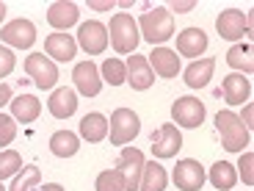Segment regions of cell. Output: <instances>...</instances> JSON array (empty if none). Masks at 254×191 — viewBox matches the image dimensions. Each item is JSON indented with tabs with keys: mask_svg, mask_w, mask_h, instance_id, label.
Instances as JSON below:
<instances>
[{
	"mask_svg": "<svg viewBox=\"0 0 254 191\" xmlns=\"http://www.w3.org/2000/svg\"><path fill=\"white\" fill-rule=\"evenodd\" d=\"M141 33H144L146 42L152 45H163L166 39L174 36V17L169 8L155 6L146 14H141Z\"/></svg>",
	"mask_w": 254,
	"mask_h": 191,
	"instance_id": "cell-1",
	"label": "cell"
},
{
	"mask_svg": "<svg viewBox=\"0 0 254 191\" xmlns=\"http://www.w3.org/2000/svg\"><path fill=\"white\" fill-rule=\"evenodd\" d=\"M108 39H111V45H114V50L122 53V56L135 53V47H138V42H141L135 19L130 17V14H114L111 28H108Z\"/></svg>",
	"mask_w": 254,
	"mask_h": 191,
	"instance_id": "cell-2",
	"label": "cell"
},
{
	"mask_svg": "<svg viewBox=\"0 0 254 191\" xmlns=\"http://www.w3.org/2000/svg\"><path fill=\"white\" fill-rule=\"evenodd\" d=\"M216 127H218L224 150H229V153H243V147H249V130L243 127L238 114H232V111H218Z\"/></svg>",
	"mask_w": 254,
	"mask_h": 191,
	"instance_id": "cell-3",
	"label": "cell"
},
{
	"mask_svg": "<svg viewBox=\"0 0 254 191\" xmlns=\"http://www.w3.org/2000/svg\"><path fill=\"white\" fill-rule=\"evenodd\" d=\"M108 130H111V144L122 147V144H127V141H133L135 136H138L141 122L130 108H116L114 114H111Z\"/></svg>",
	"mask_w": 254,
	"mask_h": 191,
	"instance_id": "cell-4",
	"label": "cell"
},
{
	"mask_svg": "<svg viewBox=\"0 0 254 191\" xmlns=\"http://www.w3.org/2000/svg\"><path fill=\"white\" fill-rule=\"evenodd\" d=\"M216 31L221 33V39H229V42H235L241 36H249L252 33V17L238 8H227V11L218 14L216 19Z\"/></svg>",
	"mask_w": 254,
	"mask_h": 191,
	"instance_id": "cell-5",
	"label": "cell"
},
{
	"mask_svg": "<svg viewBox=\"0 0 254 191\" xmlns=\"http://www.w3.org/2000/svg\"><path fill=\"white\" fill-rule=\"evenodd\" d=\"M144 155L135 150V147H125L122 150V158H119V169L122 180H125V191H138L141 186V175H144Z\"/></svg>",
	"mask_w": 254,
	"mask_h": 191,
	"instance_id": "cell-6",
	"label": "cell"
},
{
	"mask_svg": "<svg viewBox=\"0 0 254 191\" xmlns=\"http://www.w3.org/2000/svg\"><path fill=\"white\" fill-rule=\"evenodd\" d=\"M25 72L33 78L39 89H53L58 81V67L50 58H45V53H31L25 58Z\"/></svg>",
	"mask_w": 254,
	"mask_h": 191,
	"instance_id": "cell-7",
	"label": "cell"
},
{
	"mask_svg": "<svg viewBox=\"0 0 254 191\" xmlns=\"http://www.w3.org/2000/svg\"><path fill=\"white\" fill-rule=\"evenodd\" d=\"M174 186H177L180 191H202L204 166L193 158L177 161V166H174Z\"/></svg>",
	"mask_w": 254,
	"mask_h": 191,
	"instance_id": "cell-8",
	"label": "cell"
},
{
	"mask_svg": "<svg viewBox=\"0 0 254 191\" xmlns=\"http://www.w3.org/2000/svg\"><path fill=\"white\" fill-rule=\"evenodd\" d=\"M77 45L89 53V56H100L108 47V28L102 25V22H97V19L83 22L80 31H77Z\"/></svg>",
	"mask_w": 254,
	"mask_h": 191,
	"instance_id": "cell-9",
	"label": "cell"
},
{
	"mask_svg": "<svg viewBox=\"0 0 254 191\" xmlns=\"http://www.w3.org/2000/svg\"><path fill=\"white\" fill-rule=\"evenodd\" d=\"M0 39L6 42V45L11 47H19V50H25V47H31L33 42H36V28H33L31 19H11L3 31H0Z\"/></svg>",
	"mask_w": 254,
	"mask_h": 191,
	"instance_id": "cell-10",
	"label": "cell"
},
{
	"mask_svg": "<svg viewBox=\"0 0 254 191\" xmlns=\"http://www.w3.org/2000/svg\"><path fill=\"white\" fill-rule=\"evenodd\" d=\"M183 147V133L174 125H160L152 133V153L158 158H174Z\"/></svg>",
	"mask_w": 254,
	"mask_h": 191,
	"instance_id": "cell-11",
	"label": "cell"
},
{
	"mask_svg": "<svg viewBox=\"0 0 254 191\" xmlns=\"http://www.w3.org/2000/svg\"><path fill=\"white\" fill-rule=\"evenodd\" d=\"M172 116L183 127H199L204 122V105L196 97H180L172 105Z\"/></svg>",
	"mask_w": 254,
	"mask_h": 191,
	"instance_id": "cell-12",
	"label": "cell"
},
{
	"mask_svg": "<svg viewBox=\"0 0 254 191\" xmlns=\"http://www.w3.org/2000/svg\"><path fill=\"white\" fill-rule=\"evenodd\" d=\"M72 81H75L77 92L86 97H97L102 89V81H100V72H97L94 61H80L72 72Z\"/></svg>",
	"mask_w": 254,
	"mask_h": 191,
	"instance_id": "cell-13",
	"label": "cell"
},
{
	"mask_svg": "<svg viewBox=\"0 0 254 191\" xmlns=\"http://www.w3.org/2000/svg\"><path fill=\"white\" fill-rule=\"evenodd\" d=\"M125 67H127V83H130L135 92H144L155 83V72H152V67H149V61H146V56H135L133 53V58H130Z\"/></svg>",
	"mask_w": 254,
	"mask_h": 191,
	"instance_id": "cell-14",
	"label": "cell"
},
{
	"mask_svg": "<svg viewBox=\"0 0 254 191\" xmlns=\"http://www.w3.org/2000/svg\"><path fill=\"white\" fill-rule=\"evenodd\" d=\"M204 50H207V36H204V31H199V28H185L177 36V53L180 56L199 58Z\"/></svg>",
	"mask_w": 254,
	"mask_h": 191,
	"instance_id": "cell-15",
	"label": "cell"
},
{
	"mask_svg": "<svg viewBox=\"0 0 254 191\" xmlns=\"http://www.w3.org/2000/svg\"><path fill=\"white\" fill-rule=\"evenodd\" d=\"M45 50L50 58H58V61H72L77 53V42L69 36V33H50L45 39Z\"/></svg>",
	"mask_w": 254,
	"mask_h": 191,
	"instance_id": "cell-16",
	"label": "cell"
},
{
	"mask_svg": "<svg viewBox=\"0 0 254 191\" xmlns=\"http://www.w3.org/2000/svg\"><path fill=\"white\" fill-rule=\"evenodd\" d=\"M146 61H149V67H152L160 78H174L180 72V58H177V53L169 50V47H155L152 56H146Z\"/></svg>",
	"mask_w": 254,
	"mask_h": 191,
	"instance_id": "cell-17",
	"label": "cell"
},
{
	"mask_svg": "<svg viewBox=\"0 0 254 191\" xmlns=\"http://www.w3.org/2000/svg\"><path fill=\"white\" fill-rule=\"evenodd\" d=\"M50 114L53 116H58V119H66V116H72L75 114V108H77V95L72 89H56L53 92V97H50Z\"/></svg>",
	"mask_w": 254,
	"mask_h": 191,
	"instance_id": "cell-18",
	"label": "cell"
},
{
	"mask_svg": "<svg viewBox=\"0 0 254 191\" xmlns=\"http://www.w3.org/2000/svg\"><path fill=\"white\" fill-rule=\"evenodd\" d=\"M77 6L75 3H66V0H58V3H53L50 6V11H47V22H50L53 28H69V25H75L77 22Z\"/></svg>",
	"mask_w": 254,
	"mask_h": 191,
	"instance_id": "cell-19",
	"label": "cell"
},
{
	"mask_svg": "<svg viewBox=\"0 0 254 191\" xmlns=\"http://www.w3.org/2000/svg\"><path fill=\"white\" fill-rule=\"evenodd\" d=\"M213 70H216V61H213V58H199V61H193L188 70H185V83H188L190 89H202V86L210 83Z\"/></svg>",
	"mask_w": 254,
	"mask_h": 191,
	"instance_id": "cell-20",
	"label": "cell"
},
{
	"mask_svg": "<svg viewBox=\"0 0 254 191\" xmlns=\"http://www.w3.org/2000/svg\"><path fill=\"white\" fill-rule=\"evenodd\" d=\"M252 95V83L243 75H227L224 78V97L229 105H243Z\"/></svg>",
	"mask_w": 254,
	"mask_h": 191,
	"instance_id": "cell-21",
	"label": "cell"
},
{
	"mask_svg": "<svg viewBox=\"0 0 254 191\" xmlns=\"http://www.w3.org/2000/svg\"><path fill=\"white\" fill-rule=\"evenodd\" d=\"M11 114H14V119H19L22 125L36 122L39 114H42V102H39L33 95H19L17 100L11 102Z\"/></svg>",
	"mask_w": 254,
	"mask_h": 191,
	"instance_id": "cell-22",
	"label": "cell"
},
{
	"mask_svg": "<svg viewBox=\"0 0 254 191\" xmlns=\"http://www.w3.org/2000/svg\"><path fill=\"white\" fill-rule=\"evenodd\" d=\"M80 136L86 141H91V144L102 141L105 136H108V119H105L102 114H86L80 119Z\"/></svg>",
	"mask_w": 254,
	"mask_h": 191,
	"instance_id": "cell-23",
	"label": "cell"
},
{
	"mask_svg": "<svg viewBox=\"0 0 254 191\" xmlns=\"http://www.w3.org/2000/svg\"><path fill=\"white\" fill-rule=\"evenodd\" d=\"M169 183V175L160 164H144V175H141V186L138 191H163Z\"/></svg>",
	"mask_w": 254,
	"mask_h": 191,
	"instance_id": "cell-24",
	"label": "cell"
},
{
	"mask_svg": "<svg viewBox=\"0 0 254 191\" xmlns=\"http://www.w3.org/2000/svg\"><path fill=\"white\" fill-rule=\"evenodd\" d=\"M210 183L216 186L218 191H229L232 186L238 183L235 166L227 164V161H216V164H213V169H210Z\"/></svg>",
	"mask_w": 254,
	"mask_h": 191,
	"instance_id": "cell-25",
	"label": "cell"
},
{
	"mask_svg": "<svg viewBox=\"0 0 254 191\" xmlns=\"http://www.w3.org/2000/svg\"><path fill=\"white\" fill-rule=\"evenodd\" d=\"M77 147H80V139H77L75 133H69V130H58L50 139V150L58 158H72V155L77 153Z\"/></svg>",
	"mask_w": 254,
	"mask_h": 191,
	"instance_id": "cell-26",
	"label": "cell"
},
{
	"mask_svg": "<svg viewBox=\"0 0 254 191\" xmlns=\"http://www.w3.org/2000/svg\"><path fill=\"white\" fill-rule=\"evenodd\" d=\"M254 53H252V45H235V47H229L227 53V64L232 67V70H243L249 75V72L254 70Z\"/></svg>",
	"mask_w": 254,
	"mask_h": 191,
	"instance_id": "cell-27",
	"label": "cell"
},
{
	"mask_svg": "<svg viewBox=\"0 0 254 191\" xmlns=\"http://www.w3.org/2000/svg\"><path fill=\"white\" fill-rule=\"evenodd\" d=\"M102 75L111 86H122V83H127V67L119 58H105L102 61Z\"/></svg>",
	"mask_w": 254,
	"mask_h": 191,
	"instance_id": "cell-28",
	"label": "cell"
},
{
	"mask_svg": "<svg viewBox=\"0 0 254 191\" xmlns=\"http://www.w3.org/2000/svg\"><path fill=\"white\" fill-rule=\"evenodd\" d=\"M39 180H42V172H39V166H22L17 172V178H14L11 189L8 191H28L31 186H36Z\"/></svg>",
	"mask_w": 254,
	"mask_h": 191,
	"instance_id": "cell-29",
	"label": "cell"
},
{
	"mask_svg": "<svg viewBox=\"0 0 254 191\" xmlns=\"http://www.w3.org/2000/svg\"><path fill=\"white\" fill-rule=\"evenodd\" d=\"M19 169H22V158H19L17 150H3L0 153V180L17 175Z\"/></svg>",
	"mask_w": 254,
	"mask_h": 191,
	"instance_id": "cell-30",
	"label": "cell"
},
{
	"mask_svg": "<svg viewBox=\"0 0 254 191\" xmlns=\"http://www.w3.org/2000/svg\"><path fill=\"white\" fill-rule=\"evenodd\" d=\"M97 191H125V180H122L119 169H108L97 178Z\"/></svg>",
	"mask_w": 254,
	"mask_h": 191,
	"instance_id": "cell-31",
	"label": "cell"
},
{
	"mask_svg": "<svg viewBox=\"0 0 254 191\" xmlns=\"http://www.w3.org/2000/svg\"><path fill=\"white\" fill-rule=\"evenodd\" d=\"M14 136H17V125H14L11 116L0 114V147H8L14 141Z\"/></svg>",
	"mask_w": 254,
	"mask_h": 191,
	"instance_id": "cell-32",
	"label": "cell"
},
{
	"mask_svg": "<svg viewBox=\"0 0 254 191\" xmlns=\"http://www.w3.org/2000/svg\"><path fill=\"white\" fill-rule=\"evenodd\" d=\"M254 153H243L241 155V166H238V169H241V175H243V183L246 186H252L254 183Z\"/></svg>",
	"mask_w": 254,
	"mask_h": 191,
	"instance_id": "cell-33",
	"label": "cell"
},
{
	"mask_svg": "<svg viewBox=\"0 0 254 191\" xmlns=\"http://www.w3.org/2000/svg\"><path fill=\"white\" fill-rule=\"evenodd\" d=\"M14 53L8 50V47H3L0 45V78H6V75H11L14 72Z\"/></svg>",
	"mask_w": 254,
	"mask_h": 191,
	"instance_id": "cell-34",
	"label": "cell"
},
{
	"mask_svg": "<svg viewBox=\"0 0 254 191\" xmlns=\"http://www.w3.org/2000/svg\"><path fill=\"white\" fill-rule=\"evenodd\" d=\"M172 8H174V11H193V8H196V3H193V0H188V3H177V0H174Z\"/></svg>",
	"mask_w": 254,
	"mask_h": 191,
	"instance_id": "cell-35",
	"label": "cell"
},
{
	"mask_svg": "<svg viewBox=\"0 0 254 191\" xmlns=\"http://www.w3.org/2000/svg\"><path fill=\"white\" fill-rule=\"evenodd\" d=\"M252 116H254V108L252 105H246V108H243V127H246V130H252Z\"/></svg>",
	"mask_w": 254,
	"mask_h": 191,
	"instance_id": "cell-36",
	"label": "cell"
},
{
	"mask_svg": "<svg viewBox=\"0 0 254 191\" xmlns=\"http://www.w3.org/2000/svg\"><path fill=\"white\" fill-rule=\"evenodd\" d=\"M8 100H11V89H8L6 83H0V108H3Z\"/></svg>",
	"mask_w": 254,
	"mask_h": 191,
	"instance_id": "cell-37",
	"label": "cell"
},
{
	"mask_svg": "<svg viewBox=\"0 0 254 191\" xmlns=\"http://www.w3.org/2000/svg\"><path fill=\"white\" fill-rule=\"evenodd\" d=\"M89 6L94 8V11H111V6H114V3H97V0H91Z\"/></svg>",
	"mask_w": 254,
	"mask_h": 191,
	"instance_id": "cell-38",
	"label": "cell"
},
{
	"mask_svg": "<svg viewBox=\"0 0 254 191\" xmlns=\"http://www.w3.org/2000/svg\"><path fill=\"white\" fill-rule=\"evenodd\" d=\"M39 191H64V189H61L58 183H47V186H42Z\"/></svg>",
	"mask_w": 254,
	"mask_h": 191,
	"instance_id": "cell-39",
	"label": "cell"
},
{
	"mask_svg": "<svg viewBox=\"0 0 254 191\" xmlns=\"http://www.w3.org/2000/svg\"><path fill=\"white\" fill-rule=\"evenodd\" d=\"M6 17V3H0V19Z\"/></svg>",
	"mask_w": 254,
	"mask_h": 191,
	"instance_id": "cell-40",
	"label": "cell"
},
{
	"mask_svg": "<svg viewBox=\"0 0 254 191\" xmlns=\"http://www.w3.org/2000/svg\"><path fill=\"white\" fill-rule=\"evenodd\" d=\"M0 191H6V189H3V183H0Z\"/></svg>",
	"mask_w": 254,
	"mask_h": 191,
	"instance_id": "cell-41",
	"label": "cell"
}]
</instances>
